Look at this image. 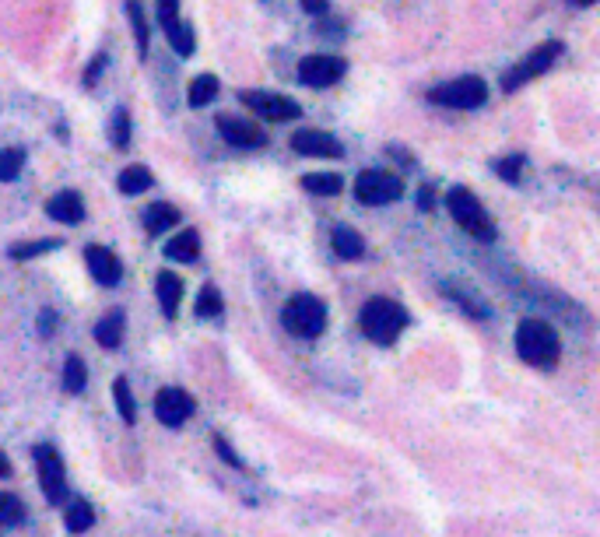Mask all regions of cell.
I'll use <instances>...</instances> for the list:
<instances>
[{"mask_svg":"<svg viewBox=\"0 0 600 537\" xmlns=\"http://www.w3.org/2000/svg\"><path fill=\"white\" fill-rule=\"evenodd\" d=\"M172 225H179V211L172 208V204L158 201V204H151V208L144 211V229H148L151 236H158V232L172 229Z\"/></svg>","mask_w":600,"mask_h":537,"instance_id":"7402d4cb","label":"cell"},{"mask_svg":"<svg viewBox=\"0 0 600 537\" xmlns=\"http://www.w3.org/2000/svg\"><path fill=\"white\" fill-rule=\"evenodd\" d=\"M215 446H218V453H222V457H225V460H229V464H232V467H243V460H239V457H236V453H232V450H229V446H225V439H215Z\"/></svg>","mask_w":600,"mask_h":537,"instance_id":"8d00e7d4","label":"cell"},{"mask_svg":"<svg viewBox=\"0 0 600 537\" xmlns=\"http://www.w3.org/2000/svg\"><path fill=\"white\" fill-rule=\"evenodd\" d=\"M151 172L144 169V165H127V169L120 172V179H116V187H120V194H127V197H137V194H144V190H151Z\"/></svg>","mask_w":600,"mask_h":537,"instance_id":"ffe728a7","label":"cell"},{"mask_svg":"<svg viewBox=\"0 0 600 537\" xmlns=\"http://www.w3.org/2000/svg\"><path fill=\"white\" fill-rule=\"evenodd\" d=\"M446 208H450L453 222H457L464 232H471L474 239H481V243H492L495 239L492 218H488V211L481 208V201L467 187H453L450 194H446Z\"/></svg>","mask_w":600,"mask_h":537,"instance_id":"3957f363","label":"cell"},{"mask_svg":"<svg viewBox=\"0 0 600 537\" xmlns=\"http://www.w3.org/2000/svg\"><path fill=\"white\" fill-rule=\"evenodd\" d=\"M302 8H306L309 15H323V11H327V0H302Z\"/></svg>","mask_w":600,"mask_h":537,"instance_id":"74e56055","label":"cell"},{"mask_svg":"<svg viewBox=\"0 0 600 537\" xmlns=\"http://www.w3.org/2000/svg\"><path fill=\"white\" fill-rule=\"evenodd\" d=\"M102 64H106V60H99V64H92V67H88V74H85V85H88V88H92L95 81H99V71H102Z\"/></svg>","mask_w":600,"mask_h":537,"instance_id":"f35d334b","label":"cell"},{"mask_svg":"<svg viewBox=\"0 0 600 537\" xmlns=\"http://www.w3.org/2000/svg\"><path fill=\"white\" fill-rule=\"evenodd\" d=\"M348 64L341 57H330V53H313V57L299 60V81L309 88H330L344 78Z\"/></svg>","mask_w":600,"mask_h":537,"instance_id":"9c48e42d","label":"cell"},{"mask_svg":"<svg viewBox=\"0 0 600 537\" xmlns=\"http://www.w3.org/2000/svg\"><path fill=\"white\" fill-rule=\"evenodd\" d=\"M162 253L169 260H176V264H193V260L200 257V236H197V229H183L176 239H169V243H165Z\"/></svg>","mask_w":600,"mask_h":537,"instance_id":"e0dca14e","label":"cell"},{"mask_svg":"<svg viewBox=\"0 0 600 537\" xmlns=\"http://www.w3.org/2000/svg\"><path fill=\"white\" fill-rule=\"evenodd\" d=\"M292 151L309 158H341L344 144L327 130H299V134H292Z\"/></svg>","mask_w":600,"mask_h":537,"instance_id":"7c38bea8","label":"cell"},{"mask_svg":"<svg viewBox=\"0 0 600 537\" xmlns=\"http://www.w3.org/2000/svg\"><path fill=\"white\" fill-rule=\"evenodd\" d=\"M436 208V197H432V187H422L418 190V211H432Z\"/></svg>","mask_w":600,"mask_h":537,"instance_id":"d590c367","label":"cell"},{"mask_svg":"<svg viewBox=\"0 0 600 537\" xmlns=\"http://www.w3.org/2000/svg\"><path fill=\"white\" fill-rule=\"evenodd\" d=\"M218 78L215 74H197V78L190 81V92H186V99H190V106L193 109H204L208 102H215L218 99Z\"/></svg>","mask_w":600,"mask_h":537,"instance_id":"44dd1931","label":"cell"},{"mask_svg":"<svg viewBox=\"0 0 600 537\" xmlns=\"http://www.w3.org/2000/svg\"><path fill=\"white\" fill-rule=\"evenodd\" d=\"M558 57H562V43H558V39H551V43H541L527 60H523V64H516L513 71H506V78H502V88H506V92H516V88L527 85L530 78H541V74L548 71V67L555 64Z\"/></svg>","mask_w":600,"mask_h":537,"instance_id":"ba28073f","label":"cell"},{"mask_svg":"<svg viewBox=\"0 0 600 537\" xmlns=\"http://www.w3.org/2000/svg\"><path fill=\"white\" fill-rule=\"evenodd\" d=\"M281 323H285V330H292L295 337H320L323 327H327V302L309 292L292 295V299L285 302V309H281Z\"/></svg>","mask_w":600,"mask_h":537,"instance_id":"277c9868","label":"cell"},{"mask_svg":"<svg viewBox=\"0 0 600 537\" xmlns=\"http://www.w3.org/2000/svg\"><path fill=\"white\" fill-rule=\"evenodd\" d=\"M95 523V509L88 506L85 499H74L67 502V513H64V527L71 530V534H85L88 527Z\"/></svg>","mask_w":600,"mask_h":537,"instance_id":"cb8c5ba5","label":"cell"},{"mask_svg":"<svg viewBox=\"0 0 600 537\" xmlns=\"http://www.w3.org/2000/svg\"><path fill=\"white\" fill-rule=\"evenodd\" d=\"M243 106H250L257 116H264L267 123H288V120H299V102H292L288 95L278 92H243L239 95Z\"/></svg>","mask_w":600,"mask_h":537,"instance_id":"30bf717a","label":"cell"},{"mask_svg":"<svg viewBox=\"0 0 600 537\" xmlns=\"http://www.w3.org/2000/svg\"><path fill=\"white\" fill-rule=\"evenodd\" d=\"M25 151L22 148H4L0 151V183H11V179L22 176Z\"/></svg>","mask_w":600,"mask_h":537,"instance_id":"484cf974","label":"cell"},{"mask_svg":"<svg viewBox=\"0 0 600 537\" xmlns=\"http://www.w3.org/2000/svg\"><path fill=\"white\" fill-rule=\"evenodd\" d=\"M85 264H88V271H92V278L99 281V285H106V288L120 285L123 264H120V257H116L113 250H106V246H88Z\"/></svg>","mask_w":600,"mask_h":537,"instance_id":"4fadbf2b","label":"cell"},{"mask_svg":"<svg viewBox=\"0 0 600 537\" xmlns=\"http://www.w3.org/2000/svg\"><path fill=\"white\" fill-rule=\"evenodd\" d=\"M165 36H169L172 50H176L179 57H193V32H190V25H183V22L169 25V29H165Z\"/></svg>","mask_w":600,"mask_h":537,"instance_id":"f546056e","label":"cell"},{"mask_svg":"<svg viewBox=\"0 0 600 537\" xmlns=\"http://www.w3.org/2000/svg\"><path fill=\"white\" fill-rule=\"evenodd\" d=\"M222 313V292H218L215 285L200 288L197 295V316H218Z\"/></svg>","mask_w":600,"mask_h":537,"instance_id":"4dcf8cb0","label":"cell"},{"mask_svg":"<svg viewBox=\"0 0 600 537\" xmlns=\"http://www.w3.org/2000/svg\"><path fill=\"white\" fill-rule=\"evenodd\" d=\"M193 408H197L193 397L179 387H165L155 394V415H158V422L169 425V429H179L183 422H190Z\"/></svg>","mask_w":600,"mask_h":537,"instance_id":"8fae6325","label":"cell"},{"mask_svg":"<svg viewBox=\"0 0 600 537\" xmlns=\"http://www.w3.org/2000/svg\"><path fill=\"white\" fill-rule=\"evenodd\" d=\"M113 144L116 148H127L130 144V113L127 109H116V116H113Z\"/></svg>","mask_w":600,"mask_h":537,"instance_id":"d6a6232c","label":"cell"},{"mask_svg":"<svg viewBox=\"0 0 600 537\" xmlns=\"http://www.w3.org/2000/svg\"><path fill=\"white\" fill-rule=\"evenodd\" d=\"M302 187L316 197H334L344 190V179L337 172H309V176H302Z\"/></svg>","mask_w":600,"mask_h":537,"instance_id":"603a6c76","label":"cell"},{"mask_svg":"<svg viewBox=\"0 0 600 537\" xmlns=\"http://www.w3.org/2000/svg\"><path fill=\"white\" fill-rule=\"evenodd\" d=\"M358 323H362L365 337L376 344H393L400 337V330H404V323H408V313H404V306L393 299H386V295H376V299H369L362 306V316H358Z\"/></svg>","mask_w":600,"mask_h":537,"instance_id":"7a4b0ae2","label":"cell"},{"mask_svg":"<svg viewBox=\"0 0 600 537\" xmlns=\"http://www.w3.org/2000/svg\"><path fill=\"white\" fill-rule=\"evenodd\" d=\"M46 215H50L53 222L78 225V222H85V201H81L78 190H64V194L50 197V204H46Z\"/></svg>","mask_w":600,"mask_h":537,"instance_id":"9a60e30c","label":"cell"},{"mask_svg":"<svg viewBox=\"0 0 600 537\" xmlns=\"http://www.w3.org/2000/svg\"><path fill=\"white\" fill-rule=\"evenodd\" d=\"M113 397H116V408H120L123 422L134 425V418H137V404H134V394H130V383L123 380V376L113 383Z\"/></svg>","mask_w":600,"mask_h":537,"instance_id":"83f0119b","label":"cell"},{"mask_svg":"<svg viewBox=\"0 0 600 537\" xmlns=\"http://www.w3.org/2000/svg\"><path fill=\"white\" fill-rule=\"evenodd\" d=\"M218 130H222V137L232 144V148H264L267 144V134L260 127H253V123L246 120H236V116H218Z\"/></svg>","mask_w":600,"mask_h":537,"instance_id":"5bb4252c","label":"cell"},{"mask_svg":"<svg viewBox=\"0 0 600 537\" xmlns=\"http://www.w3.org/2000/svg\"><path fill=\"white\" fill-rule=\"evenodd\" d=\"M57 246H60V239H39V243H18V246H11V257H15V260H29V257H39V253L57 250Z\"/></svg>","mask_w":600,"mask_h":537,"instance_id":"1f68e13d","label":"cell"},{"mask_svg":"<svg viewBox=\"0 0 600 537\" xmlns=\"http://www.w3.org/2000/svg\"><path fill=\"white\" fill-rule=\"evenodd\" d=\"M158 22H162V29L179 22V0H158Z\"/></svg>","mask_w":600,"mask_h":537,"instance_id":"e575fe53","label":"cell"},{"mask_svg":"<svg viewBox=\"0 0 600 537\" xmlns=\"http://www.w3.org/2000/svg\"><path fill=\"white\" fill-rule=\"evenodd\" d=\"M95 341L109 351L120 348V341H123V313L120 309H113V313H106L99 323H95Z\"/></svg>","mask_w":600,"mask_h":537,"instance_id":"d6986e66","label":"cell"},{"mask_svg":"<svg viewBox=\"0 0 600 537\" xmlns=\"http://www.w3.org/2000/svg\"><path fill=\"white\" fill-rule=\"evenodd\" d=\"M88 383V369L85 362H81V355H67L64 362V390L67 394H81Z\"/></svg>","mask_w":600,"mask_h":537,"instance_id":"d4e9b609","label":"cell"},{"mask_svg":"<svg viewBox=\"0 0 600 537\" xmlns=\"http://www.w3.org/2000/svg\"><path fill=\"white\" fill-rule=\"evenodd\" d=\"M127 15L130 22H134V36H137V53H141V60L148 57V18H144L141 4L137 0H127Z\"/></svg>","mask_w":600,"mask_h":537,"instance_id":"4316f807","label":"cell"},{"mask_svg":"<svg viewBox=\"0 0 600 537\" xmlns=\"http://www.w3.org/2000/svg\"><path fill=\"white\" fill-rule=\"evenodd\" d=\"M8 474H11V464H8V457L0 453V478H8Z\"/></svg>","mask_w":600,"mask_h":537,"instance_id":"ab89813d","label":"cell"},{"mask_svg":"<svg viewBox=\"0 0 600 537\" xmlns=\"http://www.w3.org/2000/svg\"><path fill=\"white\" fill-rule=\"evenodd\" d=\"M22 520H25L22 499L11 492H0V527H11V523H22Z\"/></svg>","mask_w":600,"mask_h":537,"instance_id":"f1b7e54d","label":"cell"},{"mask_svg":"<svg viewBox=\"0 0 600 537\" xmlns=\"http://www.w3.org/2000/svg\"><path fill=\"white\" fill-rule=\"evenodd\" d=\"M495 172H499L506 183H516L520 179V172H523V158L520 155H509V158H502L499 165H495Z\"/></svg>","mask_w":600,"mask_h":537,"instance_id":"836d02e7","label":"cell"},{"mask_svg":"<svg viewBox=\"0 0 600 537\" xmlns=\"http://www.w3.org/2000/svg\"><path fill=\"white\" fill-rule=\"evenodd\" d=\"M355 197L362 204H369V208H383V204H393L404 197V179L383 169H365L355 179Z\"/></svg>","mask_w":600,"mask_h":537,"instance_id":"8992f818","label":"cell"},{"mask_svg":"<svg viewBox=\"0 0 600 537\" xmlns=\"http://www.w3.org/2000/svg\"><path fill=\"white\" fill-rule=\"evenodd\" d=\"M572 4H583V8H590V4H597V0H572Z\"/></svg>","mask_w":600,"mask_h":537,"instance_id":"60d3db41","label":"cell"},{"mask_svg":"<svg viewBox=\"0 0 600 537\" xmlns=\"http://www.w3.org/2000/svg\"><path fill=\"white\" fill-rule=\"evenodd\" d=\"M429 102H436L443 109H478L488 102V85L478 74H464V78H453L446 85L432 88Z\"/></svg>","mask_w":600,"mask_h":537,"instance_id":"5b68a950","label":"cell"},{"mask_svg":"<svg viewBox=\"0 0 600 537\" xmlns=\"http://www.w3.org/2000/svg\"><path fill=\"white\" fill-rule=\"evenodd\" d=\"M155 292H158V302H162V313L176 316L179 313V299H183V281H179V274L172 271H158L155 278Z\"/></svg>","mask_w":600,"mask_h":537,"instance_id":"2e32d148","label":"cell"},{"mask_svg":"<svg viewBox=\"0 0 600 537\" xmlns=\"http://www.w3.org/2000/svg\"><path fill=\"white\" fill-rule=\"evenodd\" d=\"M330 246H334V253L341 260H362L365 257V239L358 236L355 229H348V225H337L334 236H330Z\"/></svg>","mask_w":600,"mask_h":537,"instance_id":"ac0fdd59","label":"cell"},{"mask_svg":"<svg viewBox=\"0 0 600 537\" xmlns=\"http://www.w3.org/2000/svg\"><path fill=\"white\" fill-rule=\"evenodd\" d=\"M516 351H520V358L527 366L551 369L558 362L562 344H558V334L544 320H523L516 327Z\"/></svg>","mask_w":600,"mask_h":537,"instance_id":"6da1fadb","label":"cell"},{"mask_svg":"<svg viewBox=\"0 0 600 537\" xmlns=\"http://www.w3.org/2000/svg\"><path fill=\"white\" fill-rule=\"evenodd\" d=\"M32 457H36L39 485H43L46 499H50L53 506H60V502H64V492H67V478H64V460H60V453L53 450L50 443H39L36 450H32Z\"/></svg>","mask_w":600,"mask_h":537,"instance_id":"52a82bcc","label":"cell"}]
</instances>
